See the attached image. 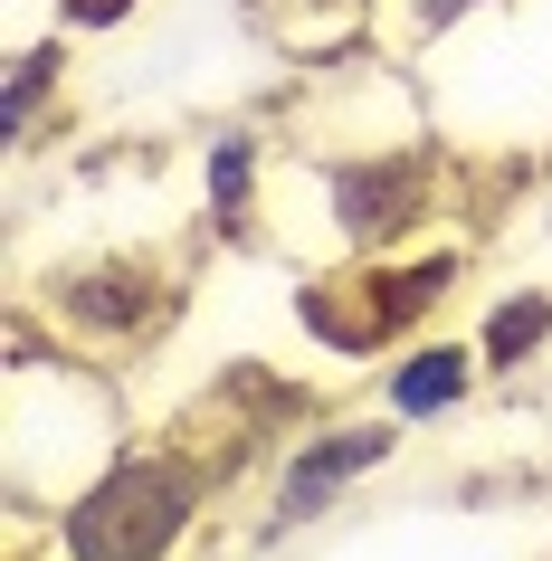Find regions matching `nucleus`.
<instances>
[{
    "label": "nucleus",
    "instance_id": "obj_1",
    "mask_svg": "<svg viewBox=\"0 0 552 561\" xmlns=\"http://www.w3.org/2000/svg\"><path fill=\"white\" fill-rule=\"evenodd\" d=\"M124 447H134V428H124L115 362L67 353L30 305H10V362H0V495H10V524L38 533Z\"/></svg>",
    "mask_w": 552,
    "mask_h": 561
},
{
    "label": "nucleus",
    "instance_id": "obj_4",
    "mask_svg": "<svg viewBox=\"0 0 552 561\" xmlns=\"http://www.w3.org/2000/svg\"><path fill=\"white\" fill-rule=\"evenodd\" d=\"M466 181V152L448 134H401V144H352V152H295L286 191H305L324 257H381L438 238L448 201Z\"/></svg>",
    "mask_w": 552,
    "mask_h": 561
},
{
    "label": "nucleus",
    "instance_id": "obj_10",
    "mask_svg": "<svg viewBox=\"0 0 552 561\" xmlns=\"http://www.w3.org/2000/svg\"><path fill=\"white\" fill-rule=\"evenodd\" d=\"M258 219H267V134L258 124H219L201 152V229L258 238Z\"/></svg>",
    "mask_w": 552,
    "mask_h": 561
},
{
    "label": "nucleus",
    "instance_id": "obj_2",
    "mask_svg": "<svg viewBox=\"0 0 552 561\" xmlns=\"http://www.w3.org/2000/svg\"><path fill=\"white\" fill-rule=\"evenodd\" d=\"M409 77L466 162H533L552 144V0H486Z\"/></svg>",
    "mask_w": 552,
    "mask_h": 561
},
{
    "label": "nucleus",
    "instance_id": "obj_12",
    "mask_svg": "<svg viewBox=\"0 0 552 561\" xmlns=\"http://www.w3.org/2000/svg\"><path fill=\"white\" fill-rule=\"evenodd\" d=\"M486 0H372V58H401L419 67L438 38H458Z\"/></svg>",
    "mask_w": 552,
    "mask_h": 561
},
{
    "label": "nucleus",
    "instance_id": "obj_6",
    "mask_svg": "<svg viewBox=\"0 0 552 561\" xmlns=\"http://www.w3.org/2000/svg\"><path fill=\"white\" fill-rule=\"evenodd\" d=\"M38 324L58 333L67 353L87 362H144L162 333L181 324V305H191V257L181 248H77V257L38 266L30 286H20Z\"/></svg>",
    "mask_w": 552,
    "mask_h": 561
},
{
    "label": "nucleus",
    "instance_id": "obj_3",
    "mask_svg": "<svg viewBox=\"0 0 552 561\" xmlns=\"http://www.w3.org/2000/svg\"><path fill=\"white\" fill-rule=\"evenodd\" d=\"M229 476L191 438H134L38 524V561H191Z\"/></svg>",
    "mask_w": 552,
    "mask_h": 561
},
{
    "label": "nucleus",
    "instance_id": "obj_8",
    "mask_svg": "<svg viewBox=\"0 0 552 561\" xmlns=\"http://www.w3.org/2000/svg\"><path fill=\"white\" fill-rule=\"evenodd\" d=\"M486 390V353H476V333H419L401 353L372 371V410H391L401 428H448Z\"/></svg>",
    "mask_w": 552,
    "mask_h": 561
},
{
    "label": "nucleus",
    "instance_id": "obj_7",
    "mask_svg": "<svg viewBox=\"0 0 552 561\" xmlns=\"http://www.w3.org/2000/svg\"><path fill=\"white\" fill-rule=\"evenodd\" d=\"M409 428L391 410H334V419H305L286 447H277V467H267V533H305L324 524L352 485H372L381 467H401Z\"/></svg>",
    "mask_w": 552,
    "mask_h": 561
},
{
    "label": "nucleus",
    "instance_id": "obj_11",
    "mask_svg": "<svg viewBox=\"0 0 552 561\" xmlns=\"http://www.w3.org/2000/svg\"><path fill=\"white\" fill-rule=\"evenodd\" d=\"M476 353H486V381H515L552 353V286H505V296L476 314Z\"/></svg>",
    "mask_w": 552,
    "mask_h": 561
},
{
    "label": "nucleus",
    "instance_id": "obj_5",
    "mask_svg": "<svg viewBox=\"0 0 552 561\" xmlns=\"http://www.w3.org/2000/svg\"><path fill=\"white\" fill-rule=\"evenodd\" d=\"M458 286H466V238H419V248H381V257H324L295 276V333L324 362H391L401 343L438 333Z\"/></svg>",
    "mask_w": 552,
    "mask_h": 561
},
{
    "label": "nucleus",
    "instance_id": "obj_9",
    "mask_svg": "<svg viewBox=\"0 0 552 561\" xmlns=\"http://www.w3.org/2000/svg\"><path fill=\"white\" fill-rule=\"evenodd\" d=\"M67 77H77V38L67 30L10 38V58H0V134H10V152L48 144V124L67 115Z\"/></svg>",
    "mask_w": 552,
    "mask_h": 561
},
{
    "label": "nucleus",
    "instance_id": "obj_13",
    "mask_svg": "<svg viewBox=\"0 0 552 561\" xmlns=\"http://www.w3.org/2000/svg\"><path fill=\"white\" fill-rule=\"evenodd\" d=\"M144 0H48V30H67V38H105V30H124Z\"/></svg>",
    "mask_w": 552,
    "mask_h": 561
}]
</instances>
